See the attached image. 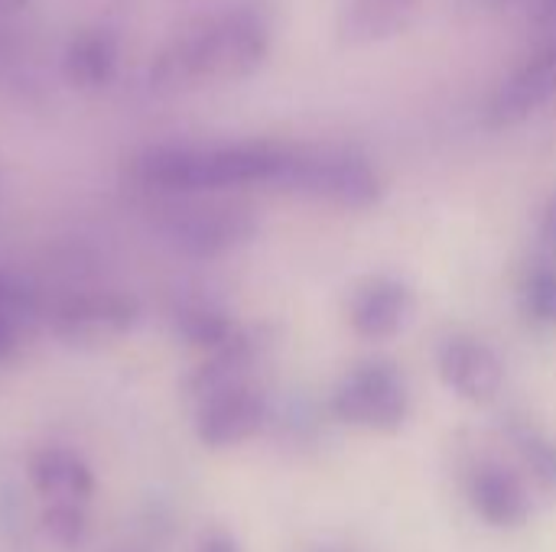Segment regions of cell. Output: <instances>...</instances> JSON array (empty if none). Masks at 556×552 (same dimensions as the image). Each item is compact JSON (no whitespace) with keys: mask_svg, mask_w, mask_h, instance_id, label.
Masks as SVG:
<instances>
[{"mask_svg":"<svg viewBox=\"0 0 556 552\" xmlns=\"http://www.w3.org/2000/svg\"><path fill=\"white\" fill-rule=\"evenodd\" d=\"M326 552H332V550H326Z\"/></svg>","mask_w":556,"mask_h":552,"instance_id":"d4e9b609","label":"cell"},{"mask_svg":"<svg viewBox=\"0 0 556 552\" xmlns=\"http://www.w3.org/2000/svg\"><path fill=\"white\" fill-rule=\"evenodd\" d=\"M437 371L446 390L466 403H492L502 394L505 368L498 355L469 335H453L437 351Z\"/></svg>","mask_w":556,"mask_h":552,"instance_id":"9c48e42d","label":"cell"},{"mask_svg":"<svg viewBox=\"0 0 556 552\" xmlns=\"http://www.w3.org/2000/svg\"><path fill=\"white\" fill-rule=\"evenodd\" d=\"M515 446H518V455L525 462V468L531 472V478L547 488L551 495H556V442L547 439L544 433L531 429V426H521L515 429Z\"/></svg>","mask_w":556,"mask_h":552,"instance_id":"2e32d148","label":"cell"},{"mask_svg":"<svg viewBox=\"0 0 556 552\" xmlns=\"http://www.w3.org/2000/svg\"><path fill=\"white\" fill-rule=\"evenodd\" d=\"M417 3L420 0H349L339 33L349 42H381L414 20Z\"/></svg>","mask_w":556,"mask_h":552,"instance_id":"5bb4252c","label":"cell"},{"mask_svg":"<svg viewBox=\"0 0 556 552\" xmlns=\"http://www.w3.org/2000/svg\"><path fill=\"white\" fill-rule=\"evenodd\" d=\"M195 400V436L208 449L241 446L254 439L267 423V394L251 377L218 384Z\"/></svg>","mask_w":556,"mask_h":552,"instance_id":"5b68a950","label":"cell"},{"mask_svg":"<svg viewBox=\"0 0 556 552\" xmlns=\"http://www.w3.org/2000/svg\"><path fill=\"white\" fill-rule=\"evenodd\" d=\"M469 504L495 530H518L531 517V495L525 482L502 465H485L472 475Z\"/></svg>","mask_w":556,"mask_h":552,"instance_id":"7c38bea8","label":"cell"},{"mask_svg":"<svg viewBox=\"0 0 556 552\" xmlns=\"http://www.w3.org/2000/svg\"><path fill=\"white\" fill-rule=\"evenodd\" d=\"M173 325H176V335H179L186 345H192V348H199V351H205V355L225 348V345L241 332V329L235 325V319H231L218 303H212V299H205V296H189V299H182V303L173 309Z\"/></svg>","mask_w":556,"mask_h":552,"instance_id":"9a60e30c","label":"cell"},{"mask_svg":"<svg viewBox=\"0 0 556 552\" xmlns=\"http://www.w3.org/2000/svg\"><path fill=\"white\" fill-rule=\"evenodd\" d=\"M62 68L75 88H104L117 75V39L101 26L81 29L65 46Z\"/></svg>","mask_w":556,"mask_h":552,"instance_id":"4fadbf2b","label":"cell"},{"mask_svg":"<svg viewBox=\"0 0 556 552\" xmlns=\"http://www.w3.org/2000/svg\"><path fill=\"white\" fill-rule=\"evenodd\" d=\"M20 332H23V319H13V316H3L0 312V361L16 351Z\"/></svg>","mask_w":556,"mask_h":552,"instance_id":"ffe728a7","label":"cell"},{"mask_svg":"<svg viewBox=\"0 0 556 552\" xmlns=\"http://www.w3.org/2000/svg\"><path fill=\"white\" fill-rule=\"evenodd\" d=\"M195 552H241V547H238V540H235L228 530L215 527V530L202 534V540H199Z\"/></svg>","mask_w":556,"mask_h":552,"instance_id":"44dd1931","label":"cell"},{"mask_svg":"<svg viewBox=\"0 0 556 552\" xmlns=\"http://www.w3.org/2000/svg\"><path fill=\"white\" fill-rule=\"evenodd\" d=\"M0 312L3 316H13V319H23V322L33 312V293H29V286L16 273H10L7 267H0Z\"/></svg>","mask_w":556,"mask_h":552,"instance_id":"d6986e66","label":"cell"},{"mask_svg":"<svg viewBox=\"0 0 556 552\" xmlns=\"http://www.w3.org/2000/svg\"><path fill=\"white\" fill-rule=\"evenodd\" d=\"M414 290L394 277H368L352 290L349 299V325L365 342L397 338L414 322Z\"/></svg>","mask_w":556,"mask_h":552,"instance_id":"ba28073f","label":"cell"},{"mask_svg":"<svg viewBox=\"0 0 556 552\" xmlns=\"http://www.w3.org/2000/svg\"><path fill=\"white\" fill-rule=\"evenodd\" d=\"M42 530L59 543V547H78L85 540V508L81 504H46L42 511Z\"/></svg>","mask_w":556,"mask_h":552,"instance_id":"e0dca14e","label":"cell"},{"mask_svg":"<svg viewBox=\"0 0 556 552\" xmlns=\"http://www.w3.org/2000/svg\"><path fill=\"white\" fill-rule=\"evenodd\" d=\"M556 94V42L531 52L492 94L485 120L495 130L525 124Z\"/></svg>","mask_w":556,"mask_h":552,"instance_id":"52a82bcc","label":"cell"},{"mask_svg":"<svg viewBox=\"0 0 556 552\" xmlns=\"http://www.w3.org/2000/svg\"><path fill=\"white\" fill-rule=\"evenodd\" d=\"M137 316L140 303L134 296L114 290H91L59 299L52 309V325L62 338H98L127 332Z\"/></svg>","mask_w":556,"mask_h":552,"instance_id":"30bf717a","label":"cell"},{"mask_svg":"<svg viewBox=\"0 0 556 552\" xmlns=\"http://www.w3.org/2000/svg\"><path fill=\"white\" fill-rule=\"evenodd\" d=\"M544 231H547V238L556 244V195L551 198V205H547V215H544Z\"/></svg>","mask_w":556,"mask_h":552,"instance_id":"7402d4cb","label":"cell"},{"mask_svg":"<svg viewBox=\"0 0 556 552\" xmlns=\"http://www.w3.org/2000/svg\"><path fill=\"white\" fill-rule=\"evenodd\" d=\"M20 0H0V10H7V7H16Z\"/></svg>","mask_w":556,"mask_h":552,"instance_id":"cb8c5ba5","label":"cell"},{"mask_svg":"<svg viewBox=\"0 0 556 552\" xmlns=\"http://www.w3.org/2000/svg\"><path fill=\"white\" fill-rule=\"evenodd\" d=\"M283 192L309 195L339 208H371L384 195L381 172L352 146L290 143V159L280 179Z\"/></svg>","mask_w":556,"mask_h":552,"instance_id":"3957f363","label":"cell"},{"mask_svg":"<svg viewBox=\"0 0 556 552\" xmlns=\"http://www.w3.org/2000/svg\"><path fill=\"white\" fill-rule=\"evenodd\" d=\"M270 49L267 23L257 10H228L186 29L169 42L150 72L156 91H186L251 75Z\"/></svg>","mask_w":556,"mask_h":552,"instance_id":"7a4b0ae2","label":"cell"},{"mask_svg":"<svg viewBox=\"0 0 556 552\" xmlns=\"http://www.w3.org/2000/svg\"><path fill=\"white\" fill-rule=\"evenodd\" d=\"M525 312L538 325H556V270L541 267L525 283Z\"/></svg>","mask_w":556,"mask_h":552,"instance_id":"ac0fdd59","label":"cell"},{"mask_svg":"<svg viewBox=\"0 0 556 552\" xmlns=\"http://www.w3.org/2000/svg\"><path fill=\"white\" fill-rule=\"evenodd\" d=\"M329 410L339 423L368 433H397L410 416V387L394 361L355 364L332 390Z\"/></svg>","mask_w":556,"mask_h":552,"instance_id":"277c9868","label":"cell"},{"mask_svg":"<svg viewBox=\"0 0 556 552\" xmlns=\"http://www.w3.org/2000/svg\"><path fill=\"white\" fill-rule=\"evenodd\" d=\"M26 475H29L33 491L46 504H81L85 508L88 498L94 495V475H91L88 462L62 446H46V449L33 452Z\"/></svg>","mask_w":556,"mask_h":552,"instance_id":"8fae6325","label":"cell"},{"mask_svg":"<svg viewBox=\"0 0 556 552\" xmlns=\"http://www.w3.org/2000/svg\"><path fill=\"white\" fill-rule=\"evenodd\" d=\"M290 143H160L134 159V179L163 195H212L248 185L280 189Z\"/></svg>","mask_w":556,"mask_h":552,"instance_id":"6da1fadb","label":"cell"},{"mask_svg":"<svg viewBox=\"0 0 556 552\" xmlns=\"http://www.w3.org/2000/svg\"><path fill=\"white\" fill-rule=\"evenodd\" d=\"M257 218L244 205L192 202L169 215L166 234L189 257H218L254 238Z\"/></svg>","mask_w":556,"mask_h":552,"instance_id":"8992f818","label":"cell"},{"mask_svg":"<svg viewBox=\"0 0 556 552\" xmlns=\"http://www.w3.org/2000/svg\"><path fill=\"white\" fill-rule=\"evenodd\" d=\"M541 16L544 20H556V0H541Z\"/></svg>","mask_w":556,"mask_h":552,"instance_id":"603a6c76","label":"cell"}]
</instances>
